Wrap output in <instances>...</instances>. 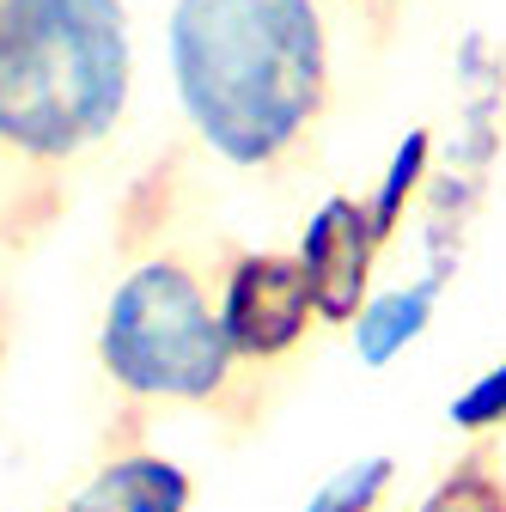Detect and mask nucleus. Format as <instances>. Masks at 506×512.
Listing matches in <instances>:
<instances>
[{
  "mask_svg": "<svg viewBox=\"0 0 506 512\" xmlns=\"http://www.w3.org/2000/svg\"><path fill=\"white\" fill-rule=\"evenodd\" d=\"M391 482H397V458L391 452H366V458H348L342 470H330L299 512H378L385 494H391Z\"/></svg>",
  "mask_w": 506,
  "mask_h": 512,
  "instance_id": "obj_10",
  "label": "nucleus"
},
{
  "mask_svg": "<svg viewBox=\"0 0 506 512\" xmlns=\"http://www.w3.org/2000/svg\"><path fill=\"white\" fill-rule=\"evenodd\" d=\"M92 354L98 372L135 403L202 409L220 403L238 378V360L214 311V287L171 250L141 256L116 275L98 311Z\"/></svg>",
  "mask_w": 506,
  "mask_h": 512,
  "instance_id": "obj_3",
  "label": "nucleus"
},
{
  "mask_svg": "<svg viewBox=\"0 0 506 512\" xmlns=\"http://www.w3.org/2000/svg\"><path fill=\"white\" fill-rule=\"evenodd\" d=\"M293 256H299V269H305L311 305H318V324L348 330V317L378 287V256H385V238L372 232L366 196L330 189V196L305 214V226L293 238Z\"/></svg>",
  "mask_w": 506,
  "mask_h": 512,
  "instance_id": "obj_5",
  "label": "nucleus"
},
{
  "mask_svg": "<svg viewBox=\"0 0 506 512\" xmlns=\"http://www.w3.org/2000/svg\"><path fill=\"white\" fill-rule=\"evenodd\" d=\"M415 512H506V476L482 452H470L427 488V500Z\"/></svg>",
  "mask_w": 506,
  "mask_h": 512,
  "instance_id": "obj_11",
  "label": "nucleus"
},
{
  "mask_svg": "<svg viewBox=\"0 0 506 512\" xmlns=\"http://www.w3.org/2000/svg\"><path fill=\"white\" fill-rule=\"evenodd\" d=\"M214 311L238 366H275L318 330V305L293 250H232L214 287Z\"/></svg>",
  "mask_w": 506,
  "mask_h": 512,
  "instance_id": "obj_4",
  "label": "nucleus"
},
{
  "mask_svg": "<svg viewBox=\"0 0 506 512\" xmlns=\"http://www.w3.org/2000/svg\"><path fill=\"white\" fill-rule=\"evenodd\" d=\"M342 7H385V0H342Z\"/></svg>",
  "mask_w": 506,
  "mask_h": 512,
  "instance_id": "obj_13",
  "label": "nucleus"
},
{
  "mask_svg": "<svg viewBox=\"0 0 506 512\" xmlns=\"http://www.w3.org/2000/svg\"><path fill=\"white\" fill-rule=\"evenodd\" d=\"M446 421L470 439H488V433L506 427V360H494L470 384H458V397L446 403Z\"/></svg>",
  "mask_w": 506,
  "mask_h": 512,
  "instance_id": "obj_12",
  "label": "nucleus"
},
{
  "mask_svg": "<svg viewBox=\"0 0 506 512\" xmlns=\"http://www.w3.org/2000/svg\"><path fill=\"white\" fill-rule=\"evenodd\" d=\"M165 80L189 141L214 165H287L330 110L324 0H171Z\"/></svg>",
  "mask_w": 506,
  "mask_h": 512,
  "instance_id": "obj_1",
  "label": "nucleus"
},
{
  "mask_svg": "<svg viewBox=\"0 0 506 512\" xmlns=\"http://www.w3.org/2000/svg\"><path fill=\"white\" fill-rule=\"evenodd\" d=\"M433 171H439V128H433V122L403 128V135L391 141V153H385V165H378L372 189H366V214H372V232L385 238V250H391V244L403 238V226L421 214Z\"/></svg>",
  "mask_w": 506,
  "mask_h": 512,
  "instance_id": "obj_9",
  "label": "nucleus"
},
{
  "mask_svg": "<svg viewBox=\"0 0 506 512\" xmlns=\"http://www.w3.org/2000/svg\"><path fill=\"white\" fill-rule=\"evenodd\" d=\"M506 159V49L494 31L470 25L452 49V122L439 128V171L494 183Z\"/></svg>",
  "mask_w": 506,
  "mask_h": 512,
  "instance_id": "obj_6",
  "label": "nucleus"
},
{
  "mask_svg": "<svg viewBox=\"0 0 506 512\" xmlns=\"http://www.w3.org/2000/svg\"><path fill=\"white\" fill-rule=\"evenodd\" d=\"M135 104L129 0H0V153L74 165Z\"/></svg>",
  "mask_w": 506,
  "mask_h": 512,
  "instance_id": "obj_2",
  "label": "nucleus"
},
{
  "mask_svg": "<svg viewBox=\"0 0 506 512\" xmlns=\"http://www.w3.org/2000/svg\"><path fill=\"white\" fill-rule=\"evenodd\" d=\"M439 299H446V281L415 269L403 281H385V287H372L366 305L348 317V348L366 372H391L427 330H433V317H439Z\"/></svg>",
  "mask_w": 506,
  "mask_h": 512,
  "instance_id": "obj_8",
  "label": "nucleus"
},
{
  "mask_svg": "<svg viewBox=\"0 0 506 512\" xmlns=\"http://www.w3.org/2000/svg\"><path fill=\"white\" fill-rule=\"evenodd\" d=\"M196 506V476L171 452L135 445V452L104 458L68 500L49 512H189Z\"/></svg>",
  "mask_w": 506,
  "mask_h": 512,
  "instance_id": "obj_7",
  "label": "nucleus"
}]
</instances>
